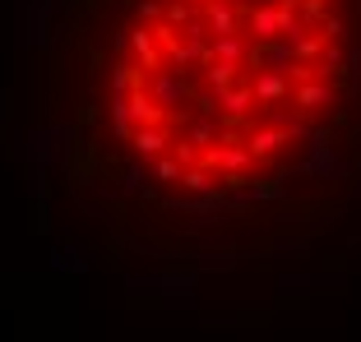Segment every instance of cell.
<instances>
[{
  "label": "cell",
  "mask_w": 361,
  "mask_h": 342,
  "mask_svg": "<svg viewBox=\"0 0 361 342\" xmlns=\"http://www.w3.org/2000/svg\"><path fill=\"white\" fill-rule=\"evenodd\" d=\"M361 116V0H130L97 120L126 190L180 208L278 194Z\"/></svg>",
  "instance_id": "6da1fadb"
}]
</instances>
